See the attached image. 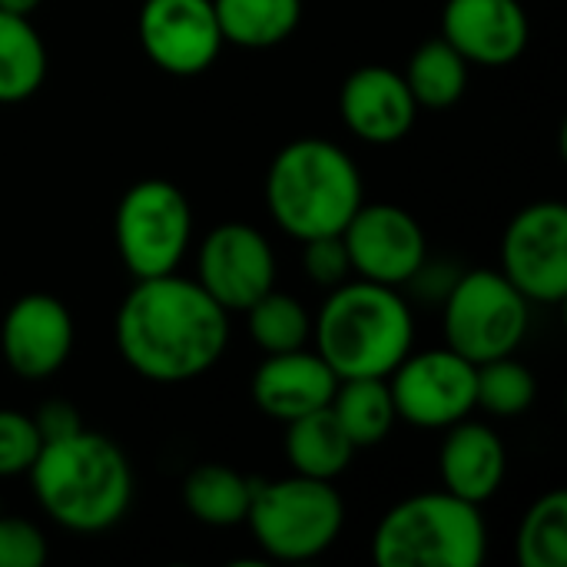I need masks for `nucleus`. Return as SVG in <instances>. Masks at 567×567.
Returning a JSON list of instances; mask_svg holds the SVG:
<instances>
[{"instance_id":"1","label":"nucleus","mask_w":567,"mask_h":567,"mask_svg":"<svg viewBox=\"0 0 567 567\" xmlns=\"http://www.w3.org/2000/svg\"><path fill=\"white\" fill-rule=\"evenodd\" d=\"M229 346V312L179 272L136 279L116 309L123 362L159 385L206 375Z\"/></svg>"},{"instance_id":"2","label":"nucleus","mask_w":567,"mask_h":567,"mask_svg":"<svg viewBox=\"0 0 567 567\" xmlns=\"http://www.w3.org/2000/svg\"><path fill=\"white\" fill-rule=\"evenodd\" d=\"M27 475L50 522L73 535L110 532L133 502V468L123 449L90 429L47 442Z\"/></svg>"},{"instance_id":"3","label":"nucleus","mask_w":567,"mask_h":567,"mask_svg":"<svg viewBox=\"0 0 567 567\" xmlns=\"http://www.w3.org/2000/svg\"><path fill=\"white\" fill-rule=\"evenodd\" d=\"M312 339L339 379H389L415 346V319L399 289L355 276L329 289Z\"/></svg>"},{"instance_id":"4","label":"nucleus","mask_w":567,"mask_h":567,"mask_svg":"<svg viewBox=\"0 0 567 567\" xmlns=\"http://www.w3.org/2000/svg\"><path fill=\"white\" fill-rule=\"evenodd\" d=\"M362 203L365 189L355 159L322 136L292 140L269 163L266 209L299 243L342 233Z\"/></svg>"},{"instance_id":"5","label":"nucleus","mask_w":567,"mask_h":567,"mask_svg":"<svg viewBox=\"0 0 567 567\" xmlns=\"http://www.w3.org/2000/svg\"><path fill=\"white\" fill-rule=\"evenodd\" d=\"M488 528L478 505L452 492H422L382 515L372 535L379 567H478Z\"/></svg>"},{"instance_id":"6","label":"nucleus","mask_w":567,"mask_h":567,"mask_svg":"<svg viewBox=\"0 0 567 567\" xmlns=\"http://www.w3.org/2000/svg\"><path fill=\"white\" fill-rule=\"evenodd\" d=\"M246 525L266 558L312 561L339 542L346 502L332 482L292 472L276 482H256Z\"/></svg>"},{"instance_id":"7","label":"nucleus","mask_w":567,"mask_h":567,"mask_svg":"<svg viewBox=\"0 0 567 567\" xmlns=\"http://www.w3.org/2000/svg\"><path fill=\"white\" fill-rule=\"evenodd\" d=\"M442 322L445 346L482 365L518 352L528 336L532 302L498 269H472L449 286Z\"/></svg>"},{"instance_id":"8","label":"nucleus","mask_w":567,"mask_h":567,"mask_svg":"<svg viewBox=\"0 0 567 567\" xmlns=\"http://www.w3.org/2000/svg\"><path fill=\"white\" fill-rule=\"evenodd\" d=\"M116 252L133 279L176 272L193 243V206L169 179L133 183L113 213Z\"/></svg>"},{"instance_id":"9","label":"nucleus","mask_w":567,"mask_h":567,"mask_svg":"<svg viewBox=\"0 0 567 567\" xmlns=\"http://www.w3.org/2000/svg\"><path fill=\"white\" fill-rule=\"evenodd\" d=\"M475 362L455 349L409 352L389 372L395 415L415 429H449L475 412Z\"/></svg>"},{"instance_id":"10","label":"nucleus","mask_w":567,"mask_h":567,"mask_svg":"<svg viewBox=\"0 0 567 567\" xmlns=\"http://www.w3.org/2000/svg\"><path fill=\"white\" fill-rule=\"evenodd\" d=\"M528 302L558 306L567 296V206L532 203L512 216L502 236L498 269Z\"/></svg>"},{"instance_id":"11","label":"nucleus","mask_w":567,"mask_h":567,"mask_svg":"<svg viewBox=\"0 0 567 567\" xmlns=\"http://www.w3.org/2000/svg\"><path fill=\"white\" fill-rule=\"evenodd\" d=\"M339 236L352 272L379 286H409L429 259L422 223L392 203H362Z\"/></svg>"},{"instance_id":"12","label":"nucleus","mask_w":567,"mask_h":567,"mask_svg":"<svg viewBox=\"0 0 567 567\" xmlns=\"http://www.w3.org/2000/svg\"><path fill=\"white\" fill-rule=\"evenodd\" d=\"M196 282L226 309L246 312L276 289V256L269 239L249 223H223L199 243Z\"/></svg>"},{"instance_id":"13","label":"nucleus","mask_w":567,"mask_h":567,"mask_svg":"<svg viewBox=\"0 0 567 567\" xmlns=\"http://www.w3.org/2000/svg\"><path fill=\"white\" fill-rule=\"evenodd\" d=\"M136 30L150 63L169 76L209 70L226 43L213 0H143Z\"/></svg>"},{"instance_id":"14","label":"nucleus","mask_w":567,"mask_h":567,"mask_svg":"<svg viewBox=\"0 0 567 567\" xmlns=\"http://www.w3.org/2000/svg\"><path fill=\"white\" fill-rule=\"evenodd\" d=\"M73 316L50 292L20 296L0 322V355L7 369L27 382L50 379L73 352Z\"/></svg>"},{"instance_id":"15","label":"nucleus","mask_w":567,"mask_h":567,"mask_svg":"<svg viewBox=\"0 0 567 567\" xmlns=\"http://www.w3.org/2000/svg\"><path fill=\"white\" fill-rule=\"evenodd\" d=\"M339 116L352 136L372 146H389L409 136L419 103L399 70L369 63L346 76L339 90Z\"/></svg>"},{"instance_id":"16","label":"nucleus","mask_w":567,"mask_h":567,"mask_svg":"<svg viewBox=\"0 0 567 567\" xmlns=\"http://www.w3.org/2000/svg\"><path fill=\"white\" fill-rule=\"evenodd\" d=\"M442 37L468 66H508L525 53L532 23L522 0H449Z\"/></svg>"},{"instance_id":"17","label":"nucleus","mask_w":567,"mask_h":567,"mask_svg":"<svg viewBox=\"0 0 567 567\" xmlns=\"http://www.w3.org/2000/svg\"><path fill=\"white\" fill-rule=\"evenodd\" d=\"M339 375L322 362L319 352L292 349L266 355V362L252 375V402L266 419L292 422L306 412H316L332 402Z\"/></svg>"},{"instance_id":"18","label":"nucleus","mask_w":567,"mask_h":567,"mask_svg":"<svg viewBox=\"0 0 567 567\" xmlns=\"http://www.w3.org/2000/svg\"><path fill=\"white\" fill-rule=\"evenodd\" d=\"M445 442L439 452V472H442V488L472 502L485 505L488 498L498 495L505 472H508V452L498 439L495 429L485 422L462 419L445 429Z\"/></svg>"},{"instance_id":"19","label":"nucleus","mask_w":567,"mask_h":567,"mask_svg":"<svg viewBox=\"0 0 567 567\" xmlns=\"http://www.w3.org/2000/svg\"><path fill=\"white\" fill-rule=\"evenodd\" d=\"M355 455V445L342 432L329 405L286 422V458L296 475L336 482Z\"/></svg>"},{"instance_id":"20","label":"nucleus","mask_w":567,"mask_h":567,"mask_svg":"<svg viewBox=\"0 0 567 567\" xmlns=\"http://www.w3.org/2000/svg\"><path fill=\"white\" fill-rule=\"evenodd\" d=\"M256 482L239 475L229 465H199L183 482V505L186 512L209 528H236L246 525L249 502H252Z\"/></svg>"},{"instance_id":"21","label":"nucleus","mask_w":567,"mask_h":567,"mask_svg":"<svg viewBox=\"0 0 567 567\" xmlns=\"http://www.w3.org/2000/svg\"><path fill=\"white\" fill-rule=\"evenodd\" d=\"M223 40L243 50H269L289 40L302 20V0H213Z\"/></svg>"},{"instance_id":"22","label":"nucleus","mask_w":567,"mask_h":567,"mask_svg":"<svg viewBox=\"0 0 567 567\" xmlns=\"http://www.w3.org/2000/svg\"><path fill=\"white\" fill-rule=\"evenodd\" d=\"M329 409L355 449H372V445L385 442L392 425L399 422L395 402L389 392V379H372V375L369 379H339Z\"/></svg>"},{"instance_id":"23","label":"nucleus","mask_w":567,"mask_h":567,"mask_svg":"<svg viewBox=\"0 0 567 567\" xmlns=\"http://www.w3.org/2000/svg\"><path fill=\"white\" fill-rule=\"evenodd\" d=\"M47 47L30 17L0 10V103L30 100L47 80Z\"/></svg>"},{"instance_id":"24","label":"nucleus","mask_w":567,"mask_h":567,"mask_svg":"<svg viewBox=\"0 0 567 567\" xmlns=\"http://www.w3.org/2000/svg\"><path fill=\"white\" fill-rule=\"evenodd\" d=\"M402 76H405L419 110L422 106L425 110H449L465 96L468 60L445 37H432V40L415 47Z\"/></svg>"},{"instance_id":"25","label":"nucleus","mask_w":567,"mask_h":567,"mask_svg":"<svg viewBox=\"0 0 567 567\" xmlns=\"http://www.w3.org/2000/svg\"><path fill=\"white\" fill-rule=\"evenodd\" d=\"M246 316H249V336L266 355L302 349L312 339V316L289 292L269 289L262 299H256L246 309Z\"/></svg>"},{"instance_id":"26","label":"nucleus","mask_w":567,"mask_h":567,"mask_svg":"<svg viewBox=\"0 0 567 567\" xmlns=\"http://www.w3.org/2000/svg\"><path fill=\"white\" fill-rule=\"evenodd\" d=\"M518 561L522 567L567 565V495L561 488L542 495L522 518Z\"/></svg>"},{"instance_id":"27","label":"nucleus","mask_w":567,"mask_h":567,"mask_svg":"<svg viewBox=\"0 0 567 567\" xmlns=\"http://www.w3.org/2000/svg\"><path fill=\"white\" fill-rule=\"evenodd\" d=\"M535 399L538 382L515 355H502L475 369V409H485L495 419H515L525 415Z\"/></svg>"},{"instance_id":"28","label":"nucleus","mask_w":567,"mask_h":567,"mask_svg":"<svg viewBox=\"0 0 567 567\" xmlns=\"http://www.w3.org/2000/svg\"><path fill=\"white\" fill-rule=\"evenodd\" d=\"M43 449V439L33 425V415L0 409V478L27 475Z\"/></svg>"},{"instance_id":"29","label":"nucleus","mask_w":567,"mask_h":567,"mask_svg":"<svg viewBox=\"0 0 567 567\" xmlns=\"http://www.w3.org/2000/svg\"><path fill=\"white\" fill-rule=\"evenodd\" d=\"M302 266H306V276L322 289H336V286L349 282V276H352V262H349V252H346V243L339 233L302 239Z\"/></svg>"},{"instance_id":"30","label":"nucleus","mask_w":567,"mask_h":567,"mask_svg":"<svg viewBox=\"0 0 567 567\" xmlns=\"http://www.w3.org/2000/svg\"><path fill=\"white\" fill-rule=\"evenodd\" d=\"M47 555V538L33 522L17 515L0 518V567H43Z\"/></svg>"},{"instance_id":"31","label":"nucleus","mask_w":567,"mask_h":567,"mask_svg":"<svg viewBox=\"0 0 567 567\" xmlns=\"http://www.w3.org/2000/svg\"><path fill=\"white\" fill-rule=\"evenodd\" d=\"M33 425H37L43 445H47V442H60V439L80 432L83 429V419H80V412H76L73 402H66V399H47L33 412Z\"/></svg>"},{"instance_id":"32","label":"nucleus","mask_w":567,"mask_h":567,"mask_svg":"<svg viewBox=\"0 0 567 567\" xmlns=\"http://www.w3.org/2000/svg\"><path fill=\"white\" fill-rule=\"evenodd\" d=\"M43 0H0V10L7 13H20V17H30Z\"/></svg>"}]
</instances>
